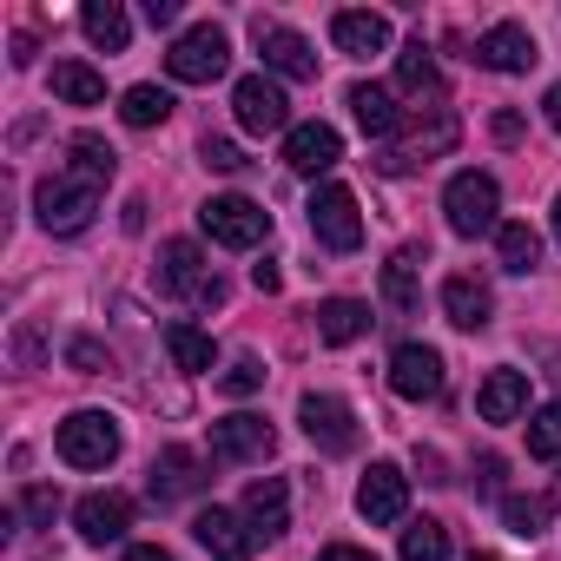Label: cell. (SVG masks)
Here are the masks:
<instances>
[{
    "label": "cell",
    "mask_w": 561,
    "mask_h": 561,
    "mask_svg": "<svg viewBox=\"0 0 561 561\" xmlns=\"http://www.w3.org/2000/svg\"><path fill=\"white\" fill-rule=\"evenodd\" d=\"M93 211H100V185H87V179H73V172H54V179L34 185V218H41V231H54V238H80V231L93 225Z\"/></svg>",
    "instance_id": "cell-1"
},
{
    "label": "cell",
    "mask_w": 561,
    "mask_h": 561,
    "mask_svg": "<svg viewBox=\"0 0 561 561\" xmlns=\"http://www.w3.org/2000/svg\"><path fill=\"white\" fill-rule=\"evenodd\" d=\"M502 185L489 179V172H456L449 185H443V218H449V231L456 238H482V231H502Z\"/></svg>",
    "instance_id": "cell-2"
},
{
    "label": "cell",
    "mask_w": 561,
    "mask_h": 561,
    "mask_svg": "<svg viewBox=\"0 0 561 561\" xmlns=\"http://www.w3.org/2000/svg\"><path fill=\"white\" fill-rule=\"evenodd\" d=\"M225 67H231V41H225V27H211V21L185 27V34L172 41V54H165V73H172L179 87H211Z\"/></svg>",
    "instance_id": "cell-3"
},
{
    "label": "cell",
    "mask_w": 561,
    "mask_h": 561,
    "mask_svg": "<svg viewBox=\"0 0 561 561\" xmlns=\"http://www.w3.org/2000/svg\"><path fill=\"white\" fill-rule=\"evenodd\" d=\"M198 225H205V238H211V244H225V251H251V244H264V238H271V211H264V205H251L244 192L205 198V205H198Z\"/></svg>",
    "instance_id": "cell-4"
},
{
    "label": "cell",
    "mask_w": 561,
    "mask_h": 561,
    "mask_svg": "<svg viewBox=\"0 0 561 561\" xmlns=\"http://www.w3.org/2000/svg\"><path fill=\"white\" fill-rule=\"evenodd\" d=\"M54 449L67 469H106L119 456V423L106 410H73L60 430H54Z\"/></svg>",
    "instance_id": "cell-5"
},
{
    "label": "cell",
    "mask_w": 561,
    "mask_h": 561,
    "mask_svg": "<svg viewBox=\"0 0 561 561\" xmlns=\"http://www.w3.org/2000/svg\"><path fill=\"white\" fill-rule=\"evenodd\" d=\"M159 291L172 298H192V305H225V285H218V271L205 264V251L192 238H172L159 251Z\"/></svg>",
    "instance_id": "cell-6"
},
{
    "label": "cell",
    "mask_w": 561,
    "mask_h": 561,
    "mask_svg": "<svg viewBox=\"0 0 561 561\" xmlns=\"http://www.w3.org/2000/svg\"><path fill=\"white\" fill-rule=\"evenodd\" d=\"M231 113H238V126L244 133H291V100H285V87H277L271 73H244L238 87H231Z\"/></svg>",
    "instance_id": "cell-7"
},
{
    "label": "cell",
    "mask_w": 561,
    "mask_h": 561,
    "mask_svg": "<svg viewBox=\"0 0 561 561\" xmlns=\"http://www.w3.org/2000/svg\"><path fill=\"white\" fill-rule=\"evenodd\" d=\"M403 133H410V146H403V152H383V159H377L383 172H410L416 159H443V152L462 139V119H456L449 106H423L416 119H403Z\"/></svg>",
    "instance_id": "cell-8"
},
{
    "label": "cell",
    "mask_w": 561,
    "mask_h": 561,
    "mask_svg": "<svg viewBox=\"0 0 561 561\" xmlns=\"http://www.w3.org/2000/svg\"><path fill=\"white\" fill-rule=\"evenodd\" d=\"M311 238L324 251H357L364 244V218H357V192L351 185H318L311 192Z\"/></svg>",
    "instance_id": "cell-9"
},
{
    "label": "cell",
    "mask_w": 561,
    "mask_h": 561,
    "mask_svg": "<svg viewBox=\"0 0 561 561\" xmlns=\"http://www.w3.org/2000/svg\"><path fill=\"white\" fill-rule=\"evenodd\" d=\"M298 423H305V436H311L324 456H344V449H357V410H351L344 397L305 390V403H298Z\"/></svg>",
    "instance_id": "cell-10"
},
{
    "label": "cell",
    "mask_w": 561,
    "mask_h": 561,
    "mask_svg": "<svg viewBox=\"0 0 561 561\" xmlns=\"http://www.w3.org/2000/svg\"><path fill=\"white\" fill-rule=\"evenodd\" d=\"M251 34H257V54H264V67L271 73H285V80H318V54H311V41L298 34V27H285V21H251Z\"/></svg>",
    "instance_id": "cell-11"
},
{
    "label": "cell",
    "mask_w": 561,
    "mask_h": 561,
    "mask_svg": "<svg viewBox=\"0 0 561 561\" xmlns=\"http://www.w3.org/2000/svg\"><path fill=\"white\" fill-rule=\"evenodd\" d=\"M271 449H277V430L264 416H251V410L211 423V462H264Z\"/></svg>",
    "instance_id": "cell-12"
},
{
    "label": "cell",
    "mask_w": 561,
    "mask_h": 561,
    "mask_svg": "<svg viewBox=\"0 0 561 561\" xmlns=\"http://www.w3.org/2000/svg\"><path fill=\"white\" fill-rule=\"evenodd\" d=\"M357 515H364L370 528L403 522V515H410V476H403L397 462H370V476L357 482Z\"/></svg>",
    "instance_id": "cell-13"
},
{
    "label": "cell",
    "mask_w": 561,
    "mask_h": 561,
    "mask_svg": "<svg viewBox=\"0 0 561 561\" xmlns=\"http://www.w3.org/2000/svg\"><path fill=\"white\" fill-rule=\"evenodd\" d=\"M535 60H541V47H535V34L522 21H495L476 41V67H489V73H528Z\"/></svg>",
    "instance_id": "cell-14"
},
{
    "label": "cell",
    "mask_w": 561,
    "mask_h": 561,
    "mask_svg": "<svg viewBox=\"0 0 561 561\" xmlns=\"http://www.w3.org/2000/svg\"><path fill=\"white\" fill-rule=\"evenodd\" d=\"M390 390H397L403 403L443 397V357H436L430 344H397V357H390Z\"/></svg>",
    "instance_id": "cell-15"
},
{
    "label": "cell",
    "mask_w": 561,
    "mask_h": 561,
    "mask_svg": "<svg viewBox=\"0 0 561 561\" xmlns=\"http://www.w3.org/2000/svg\"><path fill=\"white\" fill-rule=\"evenodd\" d=\"M337 159H344V139H337V126L311 119V126H291V133H285V165H291V172L318 179V172H331Z\"/></svg>",
    "instance_id": "cell-16"
},
{
    "label": "cell",
    "mask_w": 561,
    "mask_h": 561,
    "mask_svg": "<svg viewBox=\"0 0 561 561\" xmlns=\"http://www.w3.org/2000/svg\"><path fill=\"white\" fill-rule=\"evenodd\" d=\"M205 489V462L192 456V449H159L152 456V476H146V495L165 508V502H185V495H198Z\"/></svg>",
    "instance_id": "cell-17"
},
{
    "label": "cell",
    "mask_w": 561,
    "mask_h": 561,
    "mask_svg": "<svg viewBox=\"0 0 561 561\" xmlns=\"http://www.w3.org/2000/svg\"><path fill=\"white\" fill-rule=\"evenodd\" d=\"M73 522H80V535H87L93 548H106V541H126V528H133V502L113 495V489H93V495H80Z\"/></svg>",
    "instance_id": "cell-18"
},
{
    "label": "cell",
    "mask_w": 561,
    "mask_h": 561,
    "mask_svg": "<svg viewBox=\"0 0 561 561\" xmlns=\"http://www.w3.org/2000/svg\"><path fill=\"white\" fill-rule=\"evenodd\" d=\"M443 318H449L456 331H489V318H495V298H489V285H482V277H469V271L443 277Z\"/></svg>",
    "instance_id": "cell-19"
},
{
    "label": "cell",
    "mask_w": 561,
    "mask_h": 561,
    "mask_svg": "<svg viewBox=\"0 0 561 561\" xmlns=\"http://www.w3.org/2000/svg\"><path fill=\"white\" fill-rule=\"evenodd\" d=\"M192 535L205 541V554H211V561H251V541H257V535H251V522H244V515H231V508H205V515L192 522Z\"/></svg>",
    "instance_id": "cell-20"
},
{
    "label": "cell",
    "mask_w": 561,
    "mask_h": 561,
    "mask_svg": "<svg viewBox=\"0 0 561 561\" xmlns=\"http://www.w3.org/2000/svg\"><path fill=\"white\" fill-rule=\"evenodd\" d=\"M244 522H251V535H285L291 528V489H285V476H257L251 489H244Z\"/></svg>",
    "instance_id": "cell-21"
},
{
    "label": "cell",
    "mask_w": 561,
    "mask_h": 561,
    "mask_svg": "<svg viewBox=\"0 0 561 561\" xmlns=\"http://www.w3.org/2000/svg\"><path fill=\"white\" fill-rule=\"evenodd\" d=\"M331 41H337V54L370 60V54H390V21L383 14H364V8H344L331 21Z\"/></svg>",
    "instance_id": "cell-22"
},
{
    "label": "cell",
    "mask_w": 561,
    "mask_h": 561,
    "mask_svg": "<svg viewBox=\"0 0 561 561\" xmlns=\"http://www.w3.org/2000/svg\"><path fill=\"white\" fill-rule=\"evenodd\" d=\"M528 410V377L522 370H489L482 390H476V416L482 423H515Z\"/></svg>",
    "instance_id": "cell-23"
},
{
    "label": "cell",
    "mask_w": 561,
    "mask_h": 561,
    "mask_svg": "<svg viewBox=\"0 0 561 561\" xmlns=\"http://www.w3.org/2000/svg\"><path fill=\"white\" fill-rule=\"evenodd\" d=\"M351 113H357V126H364L370 139L403 133V106H397V93L377 87V80H357V87H351Z\"/></svg>",
    "instance_id": "cell-24"
},
{
    "label": "cell",
    "mask_w": 561,
    "mask_h": 561,
    "mask_svg": "<svg viewBox=\"0 0 561 561\" xmlns=\"http://www.w3.org/2000/svg\"><path fill=\"white\" fill-rule=\"evenodd\" d=\"M80 27H87V41L106 47V54H126V41H133V21H126L119 0H87V8H80Z\"/></svg>",
    "instance_id": "cell-25"
},
{
    "label": "cell",
    "mask_w": 561,
    "mask_h": 561,
    "mask_svg": "<svg viewBox=\"0 0 561 561\" xmlns=\"http://www.w3.org/2000/svg\"><path fill=\"white\" fill-rule=\"evenodd\" d=\"M370 331V305H357V298H324L318 305V337L324 344H357Z\"/></svg>",
    "instance_id": "cell-26"
},
{
    "label": "cell",
    "mask_w": 561,
    "mask_h": 561,
    "mask_svg": "<svg viewBox=\"0 0 561 561\" xmlns=\"http://www.w3.org/2000/svg\"><path fill=\"white\" fill-rule=\"evenodd\" d=\"M119 119H126L133 133H152V126L172 119V93L152 87V80H146V87H126V93H119Z\"/></svg>",
    "instance_id": "cell-27"
},
{
    "label": "cell",
    "mask_w": 561,
    "mask_h": 561,
    "mask_svg": "<svg viewBox=\"0 0 561 561\" xmlns=\"http://www.w3.org/2000/svg\"><path fill=\"white\" fill-rule=\"evenodd\" d=\"M54 100H67V106H100V100H106V80H100L87 60H54Z\"/></svg>",
    "instance_id": "cell-28"
},
{
    "label": "cell",
    "mask_w": 561,
    "mask_h": 561,
    "mask_svg": "<svg viewBox=\"0 0 561 561\" xmlns=\"http://www.w3.org/2000/svg\"><path fill=\"white\" fill-rule=\"evenodd\" d=\"M397 93H443V73H436V54L423 47V41H410L403 54H397Z\"/></svg>",
    "instance_id": "cell-29"
},
{
    "label": "cell",
    "mask_w": 561,
    "mask_h": 561,
    "mask_svg": "<svg viewBox=\"0 0 561 561\" xmlns=\"http://www.w3.org/2000/svg\"><path fill=\"white\" fill-rule=\"evenodd\" d=\"M67 152H73V179H87V185H106L113 165H119V152H113L106 139H93V133H73Z\"/></svg>",
    "instance_id": "cell-30"
},
{
    "label": "cell",
    "mask_w": 561,
    "mask_h": 561,
    "mask_svg": "<svg viewBox=\"0 0 561 561\" xmlns=\"http://www.w3.org/2000/svg\"><path fill=\"white\" fill-rule=\"evenodd\" d=\"M165 351H172V364H179L185 377H205V370H211V357H218V351H211V337H205L198 324H172V331H165Z\"/></svg>",
    "instance_id": "cell-31"
},
{
    "label": "cell",
    "mask_w": 561,
    "mask_h": 561,
    "mask_svg": "<svg viewBox=\"0 0 561 561\" xmlns=\"http://www.w3.org/2000/svg\"><path fill=\"white\" fill-rule=\"evenodd\" d=\"M495 257H502V271L528 277V271L541 264V238H535L528 225H502V231H495Z\"/></svg>",
    "instance_id": "cell-32"
},
{
    "label": "cell",
    "mask_w": 561,
    "mask_h": 561,
    "mask_svg": "<svg viewBox=\"0 0 561 561\" xmlns=\"http://www.w3.org/2000/svg\"><path fill=\"white\" fill-rule=\"evenodd\" d=\"M397 561H449V528L443 522H410Z\"/></svg>",
    "instance_id": "cell-33"
},
{
    "label": "cell",
    "mask_w": 561,
    "mask_h": 561,
    "mask_svg": "<svg viewBox=\"0 0 561 561\" xmlns=\"http://www.w3.org/2000/svg\"><path fill=\"white\" fill-rule=\"evenodd\" d=\"M383 298H390V311H416V251H397L383 264Z\"/></svg>",
    "instance_id": "cell-34"
},
{
    "label": "cell",
    "mask_w": 561,
    "mask_h": 561,
    "mask_svg": "<svg viewBox=\"0 0 561 561\" xmlns=\"http://www.w3.org/2000/svg\"><path fill=\"white\" fill-rule=\"evenodd\" d=\"M548 508H554L548 495H508V502H502V522L528 541V535H541V528H548Z\"/></svg>",
    "instance_id": "cell-35"
},
{
    "label": "cell",
    "mask_w": 561,
    "mask_h": 561,
    "mask_svg": "<svg viewBox=\"0 0 561 561\" xmlns=\"http://www.w3.org/2000/svg\"><path fill=\"white\" fill-rule=\"evenodd\" d=\"M528 456H541V462L561 456V403H548V410L528 416Z\"/></svg>",
    "instance_id": "cell-36"
},
{
    "label": "cell",
    "mask_w": 561,
    "mask_h": 561,
    "mask_svg": "<svg viewBox=\"0 0 561 561\" xmlns=\"http://www.w3.org/2000/svg\"><path fill=\"white\" fill-rule=\"evenodd\" d=\"M218 383H225V397H251V390L264 383V364H257V357H238V364H231Z\"/></svg>",
    "instance_id": "cell-37"
},
{
    "label": "cell",
    "mask_w": 561,
    "mask_h": 561,
    "mask_svg": "<svg viewBox=\"0 0 561 561\" xmlns=\"http://www.w3.org/2000/svg\"><path fill=\"white\" fill-rule=\"evenodd\" d=\"M198 159H205L211 172H244V152H238L231 139H211V133H205V146H198Z\"/></svg>",
    "instance_id": "cell-38"
},
{
    "label": "cell",
    "mask_w": 561,
    "mask_h": 561,
    "mask_svg": "<svg viewBox=\"0 0 561 561\" xmlns=\"http://www.w3.org/2000/svg\"><path fill=\"white\" fill-rule=\"evenodd\" d=\"M67 364H73L80 377H100V370H106V351H100L93 337H73V351H67Z\"/></svg>",
    "instance_id": "cell-39"
},
{
    "label": "cell",
    "mask_w": 561,
    "mask_h": 561,
    "mask_svg": "<svg viewBox=\"0 0 561 561\" xmlns=\"http://www.w3.org/2000/svg\"><path fill=\"white\" fill-rule=\"evenodd\" d=\"M54 508H60V489H27V515L34 522H54Z\"/></svg>",
    "instance_id": "cell-40"
},
{
    "label": "cell",
    "mask_w": 561,
    "mask_h": 561,
    "mask_svg": "<svg viewBox=\"0 0 561 561\" xmlns=\"http://www.w3.org/2000/svg\"><path fill=\"white\" fill-rule=\"evenodd\" d=\"M318 561H377V554H370V548H351V541H331Z\"/></svg>",
    "instance_id": "cell-41"
},
{
    "label": "cell",
    "mask_w": 561,
    "mask_h": 561,
    "mask_svg": "<svg viewBox=\"0 0 561 561\" xmlns=\"http://www.w3.org/2000/svg\"><path fill=\"white\" fill-rule=\"evenodd\" d=\"M146 21H152V27H172V21H179V0H146Z\"/></svg>",
    "instance_id": "cell-42"
},
{
    "label": "cell",
    "mask_w": 561,
    "mask_h": 561,
    "mask_svg": "<svg viewBox=\"0 0 561 561\" xmlns=\"http://www.w3.org/2000/svg\"><path fill=\"white\" fill-rule=\"evenodd\" d=\"M251 285L257 291H277V285H285V271H277V264H251Z\"/></svg>",
    "instance_id": "cell-43"
},
{
    "label": "cell",
    "mask_w": 561,
    "mask_h": 561,
    "mask_svg": "<svg viewBox=\"0 0 561 561\" xmlns=\"http://www.w3.org/2000/svg\"><path fill=\"white\" fill-rule=\"evenodd\" d=\"M119 561H172V554H165V548H159V541H133V548H126V554H119Z\"/></svg>",
    "instance_id": "cell-44"
},
{
    "label": "cell",
    "mask_w": 561,
    "mask_h": 561,
    "mask_svg": "<svg viewBox=\"0 0 561 561\" xmlns=\"http://www.w3.org/2000/svg\"><path fill=\"white\" fill-rule=\"evenodd\" d=\"M541 119H548V126H554V133H561V80H554V87H548V93H541Z\"/></svg>",
    "instance_id": "cell-45"
},
{
    "label": "cell",
    "mask_w": 561,
    "mask_h": 561,
    "mask_svg": "<svg viewBox=\"0 0 561 561\" xmlns=\"http://www.w3.org/2000/svg\"><path fill=\"white\" fill-rule=\"evenodd\" d=\"M495 139H502V146L522 139V113H495Z\"/></svg>",
    "instance_id": "cell-46"
},
{
    "label": "cell",
    "mask_w": 561,
    "mask_h": 561,
    "mask_svg": "<svg viewBox=\"0 0 561 561\" xmlns=\"http://www.w3.org/2000/svg\"><path fill=\"white\" fill-rule=\"evenodd\" d=\"M126 231H146V198H126Z\"/></svg>",
    "instance_id": "cell-47"
},
{
    "label": "cell",
    "mask_w": 561,
    "mask_h": 561,
    "mask_svg": "<svg viewBox=\"0 0 561 561\" xmlns=\"http://www.w3.org/2000/svg\"><path fill=\"white\" fill-rule=\"evenodd\" d=\"M554 238H561V198H554Z\"/></svg>",
    "instance_id": "cell-48"
},
{
    "label": "cell",
    "mask_w": 561,
    "mask_h": 561,
    "mask_svg": "<svg viewBox=\"0 0 561 561\" xmlns=\"http://www.w3.org/2000/svg\"><path fill=\"white\" fill-rule=\"evenodd\" d=\"M469 561H502V554H469Z\"/></svg>",
    "instance_id": "cell-49"
}]
</instances>
